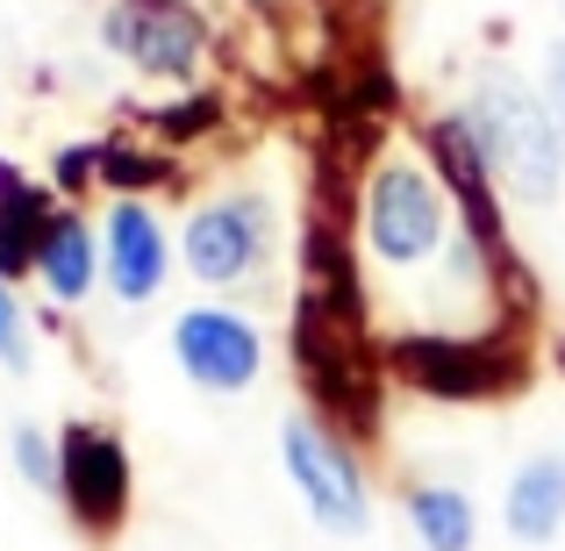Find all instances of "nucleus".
I'll return each instance as SVG.
<instances>
[{
  "label": "nucleus",
  "mask_w": 565,
  "mask_h": 551,
  "mask_svg": "<svg viewBox=\"0 0 565 551\" xmlns=\"http://www.w3.org/2000/svg\"><path fill=\"white\" fill-rule=\"evenodd\" d=\"M100 43L122 51L137 72L151 80H186L201 65V43H207V22L186 8V0H115L100 14Z\"/></svg>",
  "instance_id": "5"
},
{
  "label": "nucleus",
  "mask_w": 565,
  "mask_h": 551,
  "mask_svg": "<svg viewBox=\"0 0 565 551\" xmlns=\"http://www.w3.org/2000/svg\"><path fill=\"white\" fill-rule=\"evenodd\" d=\"M394 372L437 401H487L509 380H523V359L501 351V345H480V337H466V345L458 337H401Z\"/></svg>",
  "instance_id": "6"
},
{
  "label": "nucleus",
  "mask_w": 565,
  "mask_h": 551,
  "mask_svg": "<svg viewBox=\"0 0 565 551\" xmlns=\"http://www.w3.org/2000/svg\"><path fill=\"white\" fill-rule=\"evenodd\" d=\"M172 359H180V372L193 386H207V394H244L265 365V345L230 308H186V316L172 322Z\"/></svg>",
  "instance_id": "7"
},
{
  "label": "nucleus",
  "mask_w": 565,
  "mask_h": 551,
  "mask_svg": "<svg viewBox=\"0 0 565 551\" xmlns=\"http://www.w3.org/2000/svg\"><path fill=\"white\" fill-rule=\"evenodd\" d=\"M472 137H480L494 180L515 193V201H552L565 180V137H558V115H544V100L530 86H515L509 72H487L480 94L466 108Z\"/></svg>",
  "instance_id": "1"
},
{
  "label": "nucleus",
  "mask_w": 565,
  "mask_h": 551,
  "mask_svg": "<svg viewBox=\"0 0 565 551\" xmlns=\"http://www.w3.org/2000/svg\"><path fill=\"white\" fill-rule=\"evenodd\" d=\"M14 466H22V480L29 487H51V495H57V444L51 437H43V430H14Z\"/></svg>",
  "instance_id": "15"
},
{
  "label": "nucleus",
  "mask_w": 565,
  "mask_h": 551,
  "mask_svg": "<svg viewBox=\"0 0 565 551\" xmlns=\"http://www.w3.org/2000/svg\"><path fill=\"white\" fill-rule=\"evenodd\" d=\"M94 172H100V144H72V151H57L51 180L65 193H79V187H94Z\"/></svg>",
  "instance_id": "17"
},
{
  "label": "nucleus",
  "mask_w": 565,
  "mask_h": 551,
  "mask_svg": "<svg viewBox=\"0 0 565 551\" xmlns=\"http://www.w3.org/2000/svg\"><path fill=\"white\" fill-rule=\"evenodd\" d=\"M265 244H273V208H265L258 193L207 201L201 215L186 222V265H193V279H207V287L244 279L250 265L265 258Z\"/></svg>",
  "instance_id": "8"
},
{
  "label": "nucleus",
  "mask_w": 565,
  "mask_h": 551,
  "mask_svg": "<svg viewBox=\"0 0 565 551\" xmlns=\"http://www.w3.org/2000/svg\"><path fill=\"white\" fill-rule=\"evenodd\" d=\"M279 458H287V480L301 487L308 516H316L330 538H359V530L373 523V495H365L359 458H351L322 423H308V415L279 423Z\"/></svg>",
  "instance_id": "2"
},
{
  "label": "nucleus",
  "mask_w": 565,
  "mask_h": 551,
  "mask_svg": "<svg viewBox=\"0 0 565 551\" xmlns=\"http://www.w3.org/2000/svg\"><path fill=\"white\" fill-rule=\"evenodd\" d=\"M408 523L423 538V551H472V538H480V516H472V501L458 487H415Z\"/></svg>",
  "instance_id": "13"
},
{
  "label": "nucleus",
  "mask_w": 565,
  "mask_h": 551,
  "mask_svg": "<svg viewBox=\"0 0 565 551\" xmlns=\"http://www.w3.org/2000/svg\"><path fill=\"white\" fill-rule=\"evenodd\" d=\"M100 180L122 187V193L166 187L172 180V158H143V151H129V144H100Z\"/></svg>",
  "instance_id": "14"
},
{
  "label": "nucleus",
  "mask_w": 565,
  "mask_h": 551,
  "mask_svg": "<svg viewBox=\"0 0 565 551\" xmlns=\"http://www.w3.org/2000/svg\"><path fill=\"white\" fill-rule=\"evenodd\" d=\"M36 273H43V287H51L57 301H86V294H94V279H100V236L86 230L79 215H57L51 236H43Z\"/></svg>",
  "instance_id": "12"
},
{
  "label": "nucleus",
  "mask_w": 565,
  "mask_h": 551,
  "mask_svg": "<svg viewBox=\"0 0 565 551\" xmlns=\"http://www.w3.org/2000/svg\"><path fill=\"white\" fill-rule=\"evenodd\" d=\"M51 222H57L51 193H43V187H29L14 166H0V279H14V273H36V258H43V236H51Z\"/></svg>",
  "instance_id": "10"
},
{
  "label": "nucleus",
  "mask_w": 565,
  "mask_h": 551,
  "mask_svg": "<svg viewBox=\"0 0 565 551\" xmlns=\"http://www.w3.org/2000/svg\"><path fill=\"white\" fill-rule=\"evenodd\" d=\"M552 115H558V137H565V43L552 51Z\"/></svg>",
  "instance_id": "19"
},
{
  "label": "nucleus",
  "mask_w": 565,
  "mask_h": 551,
  "mask_svg": "<svg viewBox=\"0 0 565 551\" xmlns=\"http://www.w3.org/2000/svg\"><path fill=\"white\" fill-rule=\"evenodd\" d=\"M166 265H172V244H166V230H158V215L122 193L108 230H100V273H108L115 301H151V294L166 287Z\"/></svg>",
  "instance_id": "9"
},
{
  "label": "nucleus",
  "mask_w": 565,
  "mask_h": 551,
  "mask_svg": "<svg viewBox=\"0 0 565 551\" xmlns=\"http://www.w3.org/2000/svg\"><path fill=\"white\" fill-rule=\"evenodd\" d=\"M365 236L386 265H423L444 244V187L423 166H380L365 187Z\"/></svg>",
  "instance_id": "4"
},
{
  "label": "nucleus",
  "mask_w": 565,
  "mask_h": 551,
  "mask_svg": "<svg viewBox=\"0 0 565 551\" xmlns=\"http://www.w3.org/2000/svg\"><path fill=\"white\" fill-rule=\"evenodd\" d=\"M558 372H565V337H558Z\"/></svg>",
  "instance_id": "20"
},
{
  "label": "nucleus",
  "mask_w": 565,
  "mask_h": 551,
  "mask_svg": "<svg viewBox=\"0 0 565 551\" xmlns=\"http://www.w3.org/2000/svg\"><path fill=\"white\" fill-rule=\"evenodd\" d=\"M558 523H565V458L544 452L509 480V530L523 544H552Z\"/></svg>",
  "instance_id": "11"
},
{
  "label": "nucleus",
  "mask_w": 565,
  "mask_h": 551,
  "mask_svg": "<svg viewBox=\"0 0 565 551\" xmlns=\"http://www.w3.org/2000/svg\"><path fill=\"white\" fill-rule=\"evenodd\" d=\"M57 501L86 538H115L129 516V452L100 423H65L57 437Z\"/></svg>",
  "instance_id": "3"
},
{
  "label": "nucleus",
  "mask_w": 565,
  "mask_h": 551,
  "mask_svg": "<svg viewBox=\"0 0 565 551\" xmlns=\"http://www.w3.org/2000/svg\"><path fill=\"white\" fill-rule=\"evenodd\" d=\"M215 100H193V108H166V115H158V137H201V129L207 123H215Z\"/></svg>",
  "instance_id": "18"
},
{
  "label": "nucleus",
  "mask_w": 565,
  "mask_h": 551,
  "mask_svg": "<svg viewBox=\"0 0 565 551\" xmlns=\"http://www.w3.org/2000/svg\"><path fill=\"white\" fill-rule=\"evenodd\" d=\"M0 365H8V372H29V322H22V308H14L8 279H0Z\"/></svg>",
  "instance_id": "16"
}]
</instances>
